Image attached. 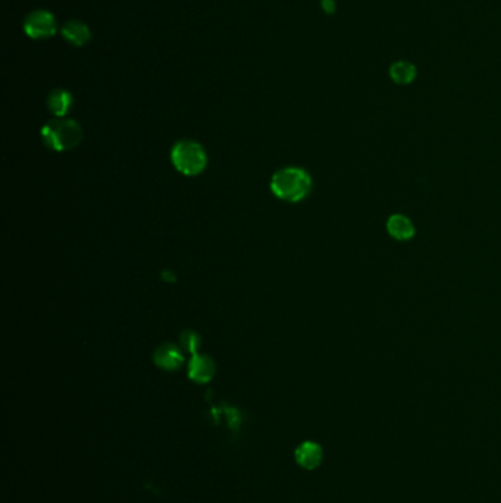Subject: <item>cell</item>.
Listing matches in <instances>:
<instances>
[{
    "label": "cell",
    "instance_id": "1",
    "mask_svg": "<svg viewBox=\"0 0 501 503\" xmlns=\"http://www.w3.org/2000/svg\"><path fill=\"white\" fill-rule=\"evenodd\" d=\"M273 195L284 202H300L312 190V178L302 168L289 166L273 174L271 179Z\"/></svg>",
    "mask_w": 501,
    "mask_h": 503
},
{
    "label": "cell",
    "instance_id": "2",
    "mask_svg": "<svg viewBox=\"0 0 501 503\" xmlns=\"http://www.w3.org/2000/svg\"><path fill=\"white\" fill-rule=\"evenodd\" d=\"M44 145L56 152L74 149L82 140V130L74 119L57 118L47 123L42 130Z\"/></svg>",
    "mask_w": 501,
    "mask_h": 503
},
{
    "label": "cell",
    "instance_id": "3",
    "mask_svg": "<svg viewBox=\"0 0 501 503\" xmlns=\"http://www.w3.org/2000/svg\"><path fill=\"white\" fill-rule=\"evenodd\" d=\"M171 159L176 171L184 175H197L208 165V155L201 145L193 140H181L172 148Z\"/></svg>",
    "mask_w": 501,
    "mask_h": 503
},
{
    "label": "cell",
    "instance_id": "4",
    "mask_svg": "<svg viewBox=\"0 0 501 503\" xmlns=\"http://www.w3.org/2000/svg\"><path fill=\"white\" fill-rule=\"evenodd\" d=\"M57 26L56 19L51 14L49 10L37 9L33 10L27 15L26 21H24V31L28 35L30 39L34 40H43L49 39L52 35L56 34Z\"/></svg>",
    "mask_w": 501,
    "mask_h": 503
},
{
    "label": "cell",
    "instance_id": "5",
    "mask_svg": "<svg viewBox=\"0 0 501 503\" xmlns=\"http://www.w3.org/2000/svg\"><path fill=\"white\" fill-rule=\"evenodd\" d=\"M215 373H217V364L208 355H193L188 362V377L194 382H209Z\"/></svg>",
    "mask_w": 501,
    "mask_h": 503
},
{
    "label": "cell",
    "instance_id": "6",
    "mask_svg": "<svg viewBox=\"0 0 501 503\" xmlns=\"http://www.w3.org/2000/svg\"><path fill=\"white\" fill-rule=\"evenodd\" d=\"M387 231L390 237L397 242H409L416 236V227L413 221L404 213H392L387 220Z\"/></svg>",
    "mask_w": 501,
    "mask_h": 503
},
{
    "label": "cell",
    "instance_id": "7",
    "mask_svg": "<svg viewBox=\"0 0 501 503\" xmlns=\"http://www.w3.org/2000/svg\"><path fill=\"white\" fill-rule=\"evenodd\" d=\"M153 361L159 368L166 371H175L184 362L183 352L175 344H162L153 355Z\"/></svg>",
    "mask_w": 501,
    "mask_h": 503
},
{
    "label": "cell",
    "instance_id": "8",
    "mask_svg": "<svg viewBox=\"0 0 501 503\" xmlns=\"http://www.w3.org/2000/svg\"><path fill=\"white\" fill-rule=\"evenodd\" d=\"M322 449L313 441H306L295 450V461L306 470H315L322 462Z\"/></svg>",
    "mask_w": 501,
    "mask_h": 503
},
{
    "label": "cell",
    "instance_id": "9",
    "mask_svg": "<svg viewBox=\"0 0 501 503\" xmlns=\"http://www.w3.org/2000/svg\"><path fill=\"white\" fill-rule=\"evenodd\" d=\"M64 39L74 44V46H84L90 42L91 39V33H90V28L86 26L84 22L81 21H68L65 26L62 27L61 30Z\"/></svg>",
    "mask_w": 501,
    "mask_h": 503
},
{
    "label": "cell",
    "instance_id": "10",
    "mask_svg": "<svg viewBox=\"0 0 501 503\" xmlns=\"http://www.w3.org/2000/svg\"><path fill=\"white\" fill-rule=\"evenodd\" d=\"M73 103H74L73 94L64 89L53 90L49 94V98H47V107H49V111L57 118L65 116L69 112L71 107H73Z\"/></svg>",
    "mask_w": 501,
    "mask_h": 503
},
{
    "label": "cell",
    "instance_id": "11",
    "mask_svg": "<svg viewBox=\"0 0 501 503\" xmlns=\"http://www.w3.org/2000/svg\"><path fill=\"white\" fill-rule=\"evenodd\" d=\"M417 76V69L412 62L397 61L390 67V78L400 86L412 84Z\"/></svg>",
    "mask_w": 501,
    "mask_h": 503
},
{
    "label": "cell",
    "instance_id": "12",
    "mask_svg": "<svg viewBox=\"0 0 501 503\" xmlns=\"http://www.w3.org/2000/svg\"><path fill=\"white\" fill-rule=\"evenodd\" d=\"M180 342H181L183 349H184V351H187V352H190V353H193V355H196V353H197L199 347H200V344H201L200 335H199L196 331H192V330H185V331L181 334Z\"/></svg>",
    "mask_w": 501,
    "mask_h": 503
},
{
    "label": "cell",
    "instance_id": "13",
    "mask_svg": "<svg viewBox=\"0 0 501 503\" xmlns=\"http://www.w3.org/2000/svg\"><path fill=\"white\" fill-rule=\"evenodd\" d=\"M320 5L327 14H334L336 12V0H320Z\"/></svg>",
    "mask_w": 501,
    "mask_h": 503
}]
</instances>
